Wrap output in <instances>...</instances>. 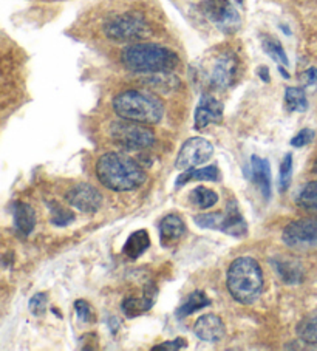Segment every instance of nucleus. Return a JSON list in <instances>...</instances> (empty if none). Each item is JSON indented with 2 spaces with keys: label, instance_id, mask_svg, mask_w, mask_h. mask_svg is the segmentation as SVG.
I'll return each instance as SVG.
<instances>
[{
  "label": "nucleus",
  "instance_id": "nucleus-27",
  "mask_svg": "<svg viewBox=\"0 0 317 351\" xmlns=\"http://www.w3.org/2000/svg\"><path fill=\"white\" fill-rule=\"evenodd\" d=\"M261 47H263V50L268 56H271L274 60H276V62L288 66V64H290L288 56H286L282 44H280L276 38H271V36H263V39H261Z\"/></svg>",
  "mask_w": 317,
  "mask_h": 351
},
{
  "label": "nucleus",
  "instance_id": "nucleus-8",
  "mask_svg": "<svg viewBox=\"0 0 317 351\" xmlns=\"http://www.w3.org/2000/svg\"><path fill=\"white\" fill-rule=\"evenodd\" d=\"M283 243L292 250H316L317 247V219H301L291 221L283 229Z\"/></svg>",
  "mask_w": 317,
  "mask_h": 351
},
{
  "label": "nucleus",
  "instance_id": "nucleus-7",
  "mask_svg": "<svg viewBox=\"0 0 317 351\" xmlns=\"http://www.w3.org/2000/svg\"><path fill=\"white\" fill-rule=\"evenodd\" d=\"M110 135L113 141L126 150H145L155 144V135L149 127L129 119L115 121Z\"/></svg>",
  "mask_w": 317,
  "mask_h": 351
},
{
  "label": "nucleus",
  "instance_id": "nucleus-4",
  "mask_svg": "<svg viewBox=\"0 0 317 351\" xmlns=\"http://www.w3.org/2000/svg\"><path fill=\"white\" fill-rule=\"evenodd\" d=\"M113 110L121 119L158 124L164 117L163 102L143 90H126L113 99Z\"/></svg>",
  "mask_w": 317,
  "mask_h": 351
},
{
  "label": "nucleus",
  "instance_id": "nucleus-20",
  "mask_svg": "<svg viewBox=\"0 0 317 351\" xmlns=\"http://www.w3.org/2000/svg\"><path fill=\"white\" fill-rule=\"evenodd\" d=\"M13 215H14V226L22 235H25L27 237V235H30L34 231L36 214L32 206L23 202H16L13 208Z\"/></svg>",
  "mask_w": 317,
  "mask_h": 351
},
{
  "label": "nucleus",
  "instance_id": "nucleus-11",
  "mask_svg": "<svg viewBox=\"0 0 317 351\" xmlns=\"http://www.w3.org/2000/svg\"><path fill=\"white\" fill-rule=\"evenodd\" d=\"M67 203L84 214H95L101 209L102 195L95 186L89 183H78L65 192Z\"/></svg>",
  "mask_w": 317,
  "mask_h": 351
},
{
  "label": "nucleus",
  "instance_id": "nucleus-19",
  "mask_svg": "<svg viewBox=\"0 0 317 351\" xmlns=\"http://www.w3.org/2000/svg\"><path fill=\"white\" fill-rule=\"evenodd\" d=\"M220 180V171L217 166L207 167H193L189 171H183L175 180L176 189H180L191 181H218Z\"/></svg>",
  "mask_w": 317,
  "mask_h": 351
},
{
  "label": "nucleus",
  "instance_id": "nucleus-35",
  "mask_svg": "<svg viewBox=\"0 0 317 351\" xmlns=\"http://www.w3.org/2000/svg\"><path fill=\"white\" fill-rule=\"evenodd\" d=\"M261 77H263V81H270V77H268V69H266V66H261Z\"/></svg>",
  "mask_w": 317,
  "mask_h": 351
},
{
  "label": "nucleus",
  "instance_id": "nucleus-31",
  "mask_svg": "<svg viewBox=\"0 0 317 351\" xmlns=\"http://www.w3.org/2000/svg\"><path fill=\"white\" fill-rule=\"evenodd\" d=\"M75 310L78 314V319L81 320V322L87 324V322H93V311H91V306L89 302H85L82 299H79L75 302Z\"/></svg>",
  "mask_w": 317,
  "mask_h": 351
},
{
  "label": "nucleus",
  "instance_id": "nucleus-14",
  "mask_svg": "<svg viewBox=\"0 0 317 351\" xmlns=\"http://www.w3.org/2000/svg\"><path fill=\"white\" fill-rule=\"evenodd\" d=\"M193 332L195 336L204 342H220L224 336L223 320L217 314H204L193 324Z\"/></svg>",
  "mask_w": 317,
  "mask_h": 351
},
{
  "label": "nucleus",
  "instance_id": "nucleus-24",
  "mask_svg": "<svg viewBox=\"0 0 317 351\" xmlns=\"http://www.w3.org/2000/svg\"><path fill=\"white\" fill-rule=\"evenodd\" d=\"M297 336L302 342L317 345V313L302 319L297 325Z\"/></svg>",
  "mask_w": 317,
  "mask_h": 351
},
{
  "label": "nucleus",
  "instance_id": "nucleus-16",
  "mask_svg": "<svg viewBox=\"0 0 317 351\" xmlns=\"http://www.w3.org/2000/svg\"><path fill=\"white\" fill-rule=\"evenodd\" d=\"M249 178L253 183L257 184L265 199L271 198V187H272V178H271V167L270 162L260 156H253L251 158V171H249Z\"/></svg>",
  "mask_w": 317,
  "mask_h": 351
},
{
  "label": "nucleus",
  "instance_id": "nucleus-23",
  "mask_svg": "<svg viewBox=\"0 0 317 351\" xmlns=\"http://www.w3.org/2000/svg\"><path fill=\"white\" fill-rule=\"evenodd\" d=\"M298 208H302L305 213H309L317 217V180L309 181V183L302 187L296 198Z\"/></svg>",
  "mask_w": 317,
  "mask_h": 351
},
{
  "label": "nucleus",
  "instance_id": "nucleus-13",
  "mask_svg": "<svg viewBox=\"0 0 317 351\" xmlns=\"http://www.w3.org/2000/svg\"><path fill=\"white\" fill-rule=\"evenodd\" d=\"M223 118V104L214 96L203 95L195 110V129L203 130L207 125L220 123Z\"/></svg>",
  "mask_w": 317,
  "mask_h": 351
},
{
  "label": "nucleus",
  "instance_id": "nucleus-25",
  "mask_svg": "<svg viewBox=\"0 0 317 351\" xmlns=\"http://www.w3.org/2000/svg\"><path fill=\"white\" fill-rule=\"evenodd\" d=\"M285 106L290 112H305L308 108L307 95L301 87H288L285 92Z\"/></svg>",
  "mask_w": 317,
  "mask_h": 351
},
{
  "label": "nucleus",
  "instance_id": "nucleus-33",
  "mask_svg": "<svg viewBox=\"0 0 317 351\" xmlns=\"http://www.w3.org/2000/svg\"><path fill=\"white\" fill-rule=\"evenodd\" d=\"M181 348H187V342L183 337H176V339H174V341H167V342H163L160 345H155L152 350L154 351H158V350L175 351V350H181Z\"/></svg>",
  "mask_w": 317,
  "mask_h": 351
},
{
  "label": "nucleus",
  "instance_id": "nucleus-2",
  "mask_svg": "<svg viewBox=\"0 0 317 351\" xmlns=\"http://www.w3.org/2000/svg\"><path fill=\"white\" fill-rule=\"evenodd\" d=\"M121 62L133 73L160 75L167 73L178 65V54L170 48L156 44L137 42L121 51Z\"/></svg>",
  "mask_w": 317,
  "mask_h": 351
},
{
  "label": "nucleus",
  "instance_id": "nucleus-29",
  "mask_svg": "<svg viewBox=\"0 0 317 351\" xmlns=\"http://www.w3.org/2000/svg\"><path fill=\"white\" fill-rule=\"evenodd\" d=\"M292 177V155L286 154L280 166V175H279V189L280 192H286L291 184Z\"/></svg>",
  "mask_w": 317,
  "mask_h": 351
},
{
  "label": "nucleus",
  "instance_id": "nucleus-17",
  "mask_svg": "<svg viewBox=\"0 0 317 351\" xmlns=\"http://www.w3.org/2000/svg\"><path fill=\"white\" fill-rule=\"evenodd\" d=\"M186 234V225L180 215L169 214L160 223V241L164 247L174 246Z\"/></svg>",
  "mask_w": 317,
  "mask_h": 351
},
{
  "label": "nucleus",
  "instance_id": "nucleus-22",
  "mask_svg": "<svg viewBox=\"0 0 317 351\" xmlns=\"http://www.w3.org/2000/svg\"><path fill=\"white\" fill-rule=\"evenodd\" d=\"M211 304H212L211 299L207 298L203 291H193L186 299L185 304H183L178 310H176V317L185 319L187 316H191V314L203 310V308H206V306H209Z\"/></svg>",
  "mask_w": 317,
  "mask_h": 351
},
{
  "label": "nucleus",
  "instance_id": "nucleus-21",
  "mask_svg": "<svg viewBox=\"0 0 317 351\" xmlns=\"http://www.w3.org/2000/svg\"><path fill=\"white\" fill-rule=\"evenodd\" d=\"M150 247V237L145 229L132 232L123 246V254L130 260H137Z\"/></svg>",
  "mask_w": 317,
  "mask_h": 351
},
{
  "label": "nucleus",
  "instance_id": "nucleus-32",
  "mask_svg": "<svg viewBox=\"0 0 317 351\" xmlns=\"http://www.w3.org/2000/svg\"><path fill=\"white\" fill-rule=\"evenodd\" d=\"M314 138V132L309 130V129H303L297 133L296 136L291 138V146L292 147H303L313 141Z\"/></svg>",
  "mask_w": 317,
  "mask_h": 351
},
{
  "label": "nucleus",
  "instance_id": "nucleus-18",
  "mask_svg": "<svg viewBox=\"0 0 317 351\" xmlns=\"http://www.w3.org/2000/svg\"><path fill=\"white\" fill-rule=\"evenodd\" d=\"M271 265L286 285H296V283L303 282V268L297 260L290 257H274Z\"/></svg>",
  "mask_w": 317,
  "mask_h": 351
},
{
  "label": "nucleus",
  "instance_id": "nucleus-30",
  "mask_svg": "<svg viewBox=\"0 0 317 351\" xmlns=\"http://www.w3.org/2000/svg\"><path fill=\"white\" fill-rule=\"evenodd\" d=\"M47 304H48L47 294L45 293H38V294L33 295L32 300H30L28 308H30V311H32L33 316L40 317V316H44L45 311H47Z\"/></svg>",
  "mask_w": 317,
  "mask_h": 351
},
{
  "label": "nucleus",
  "instance_id": "nucleus-36",
  "mask_svg": "<svg viewBox=\"0 0 317 351\" xmlns=\"http://www.w3.org/2000/svg\"><path fill=\"white\" fill-rule=\"evenodd\" d=\"M234 2H235L237 5H243V2H245V0H234Z\"/></svg>",
  "mask_w": 317,
  "mask_h": 351
},
{
  "label": "nucleus",
  "instance_id": "nucleus-3",
  "mask_svg": "<svg viewBox=\"0 0 317 351\" xmlns=\"http://www.w3.org/2000/svg\"><path fill=\"white\" fill-rule=\"evenodd\" d=\"M229 294L240 304H253L263 291V271L253 257H239L228 269Z\"/></svg>",
  "mask_w": 317,
  "mask_h": 351
},
{
  "label": "nucleus",
  "instance_id": "nucleus-37",
  "mask_svg": "<svg viewBox=\"0 0 317 351\" xmlns=\"http://www.w3.org/2000/svg\"><path fill=\"white\" fill-rule=\"evenodd\" d=\"M313 169H314V172L317 173V158H316V162H314V167Z\"/></svg>",
  "mask_w": 317,
  "mask_h": 351
},
{
  "label": "nucleus",
  "instance_id": "nucleus-12",
  "mask_svg": "<svg viewBox=\"0 0 317 351\" xmlns=\"http://www.w3.org/2000/svg\"><path fill=\"white\" fill-rule=\"evenodd\" d=\"M237 58L234 53L226 51L217 58L214 69L211 71L209 82L217 90H224L233 86L237 75Z\"/></svg>",
  "mask_w": 317,
  "mask_h": 351
},
{
  "label": "nucleus",
  "instance_id": "nucleus-26",
  "mask_svg": "<svg viewBox=\"0 0 317 351\" xmlns=\"http://www.w3.org/2000/svg\"><path fill=\"white\" fill-rule=\"evenodd\" d=\"M191 202L200 209H209L218 203V195L204 186H198L191 192Z\"/></svg>",
  "mask_w": 317,
  "mask_h": 351
},
{
  "label": "nucleus",
  "instance_id": "nucleus-5",
  "mask_svg": "<svg viewBox=\"0 0 317 351\" xmlns=\"http://www.w3.org/2000/svg\"><path fill=\"white\" fill-rule=\"evenodd\" d=\"M104 34L115 42H133L148 39L152 29L145 17L141 13L129 11L110 17L104 23Z\"/></svg>",
  "mask_w": 317,
  "mask_h": 351
},
{
  "label": "nucleus",
  "instance_id": "nucleus-1",
  "mask_svg": "<svg viewBox=\"0 0 317 351\" xmlns=\"http://www.w3.org/2000/svg\"><path fill=\"white\" fill-rule=\"evenodd\" d=\"M96 177L102 186L115 192H130L145 181L144 169L121 152H107L96 161Z\"/></svg>",
  "mask_w": 317,
  "mask_h": 351
},
{
  "label": "nucleus",
  "instance_id": "nucleus-6",
  "mask_svg": "<svg viewBox=\"0 0 317 351\" xmlns=\"http://www.w3.org/2000/svg\"><path fill=\"white\" fill-rule=\"evenodd\" d=\"M195 223L203 229L220 231L233 237H245L248 234V225L240 214L235 202H229L224 213H207L195 217Z\"/></svg>",
  "mask_w": 317,
  "mask_h": 351
},
{
  "label": "nucleus",
  "instance_id": "nucleus-28",
  "mask_svg": "<svg viewBox=\"0 0 317 351\" xmlns=\"http://www.w3.org/2000/svg\"><path fill=\"white\" fill-rule=\"evenodd\" d=\"M50 213H51V223L54 226L64 228L71 225L76 220L75 213L69 208H64L58 202H50Z\"/></svg>",
  "mask_w": 317,
  "mask_h": 351
},
{
  "label": "nucleus",
  "instance_id": "nucleus-9",
  "mask_svg": "<svg viewBox=\"0 0 317 351\" xmlns=\"http://www.w3.org/2000/svg\"><path fill=\"white\" fill-rule=\"evenodd\" d=\"M212 155H214V146H212L211 141L201 136L189 138L181 146L178 155H176L175 167L178 171H189V169L200 167L209 161Z\"/></svg>",
  "mask_w": 317,
  "mask_h": 351
},
{
  "label": "nucleus",
  "instance_id": "nucleus-10",
  "mask_svg": "<svg viewBox=\"0 0 317 351\" xmlns=\"http://www.w3.org/2000/svg\"><path fill=\"white\" fill-rule=\"evenodd\" d=\"M203 13L223 33H234L240 28V16L229 0H206Z\"/></svg>",
  "mask_w": 317,
  "mask_h": 351
},
{
  "label": "nucleus",
  "instance_id": "nucleus-34",
  "mask_svg": "<svg viewBox=\"0 0 317 351\" xmlns=\"http://www.w3.org/2000/svg\"><path fill=\"white\" fill-rule=\"evenodd\" d=\"M302 82L305 84V86H314V84H317V70L308 69L307 71H303Z\"/></svg>",
  "mask_w": 317,
  "mask_h": 351
},
{
  "label": "nucleus",
  "instance_id": "nucleus-15",
  "mask_svg": "<svg viewBox=\"0 0 317 351\" xmlns=\"http://www.w3.org/2000/svg\"><path fill=\"white\" fill-rule=\"evenodd\" d=\"M158 289L155 285H148L144 288L141 298H127L123 302V313L127 319H133L141 316L145 311H149L154 306L156 300Z\"/></svg>",
  "mask_w": 317,
  "mask_h": 351
}]
</instances>
